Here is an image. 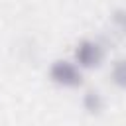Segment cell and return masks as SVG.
Listing matches in <instances>:
<instances>
[{"mask_svg": "<svg viewBox=\"0 0 126 126\" xmlns=\"http://www.w3.org/2000/svg\"><path fill=\"white\" fill-rule=\"evenodd\" d=\"M108 79L118 91H126V55L114 57L108 65Z\"/></svg>", "mask_w": 126, "mask_h": 126, "instance_id": "277c9868", "label": "cell"}, {"mask_svg": "<svg viewBox=\"0 0 126 126\" xmlns=\"http://www.w3.org/2000/svg\"><path fill=\"white\" fill-rule=\"evenodd\" d=\"M71 59L87 73L93 69H98L106 59V45L98 37H81L75 41L71 49Z\"/></svg>", "mask_w": 126, "mask_h": 126, "instance_id": "7a4b0ae2", "label": "cell"}, {"mask_svg": "<svg viewBox=\"0 0 126 126\" xmlns=\"http://www.w3.org/2000/svg\"><path fill=\"white\" fill-rule=\"evenodd\" d=\"M79 102H81V108L87 114H93V116L100 114L104 110V106H106V98H104V94L98 89H85L81 93Z\"/></svg>", "mask_w": 126, "mask_h": 126, "instance_id": "3957f363", "label": "cell"}, {"mask_svg": "<svg viewBox=\"0 0 126 126\" xmlns=\"http://www.w3.org/2000/svg\"><path fill=\"white\" fill-rule=\"evenodd\" d=\"M108 22L118 35L126 37V6H118L108 14Z\"/></svg>", "mask_w": 126, "mask_h": 126, "instance_id": "5b68a950", "label": "cell"}, {"mask_svg": "<svg viewBox=\"0 0 126 126\" xmlns=\"http://www.w3.org/2000/svg\"><path fill=\"white\" fill-rule=\"evenodd\" d=\"M47 81L59 89L73 91L79 89L85 81V71L71 57H55L47 65Z\"/></svg>", "mask_w": 126, "mask_h": 126, "instance_id": "6da1fadb", "label": "cell"}]
</instances>
